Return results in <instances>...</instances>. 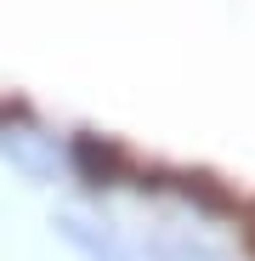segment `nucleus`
<instances>
[{
  "mask_svg": "<svg viewBox=\"0 0 255 261\" xmlns=\"http://www.w3.org/2000/svg\"><path fill=\"white\" fill-rule=\"evenodd\" d=\"M51 227L68 250H79L85 261H142L136 244L125 239L114 222H97V216H79V210H57L51 216Z\"/></svg>",
  "mask_w": 255,
  "mask_h": 261,
  "instance_id": "obj_1",
  "label": "nucleus"
},
{
  "mask_svg": "<svg viewBox=\"0 0 255 261\" xmlns=\"http://www.w3.org/2000/svg\"><path fill=\"white\" fill-rule=\"evenodd\" d=\"M0 153H6L29 182H57V170H63L57 142H51V137H40L29 119H6V125H0Z\"/></svg>",
  "mask_w": 255,
  "mask_h": 261,
  "instance_id": "obj_2",
  "label": "nucleus"
},
{
  "mask_svg": "<svg viewBox=\"0 0 255 261\" xmlns=\"http://www.w3.org/2000/svg\"><path fill=\"white\" fill-rule=\"evenodd\" d=\"M136 188H176L182 199H193L204 216H238V199L221 176H210V170H136Z\"/></svg>",
  "mask_w": 255,
  "mask_h": 261,
  "instance_id": "obj_3",
  "label": "nucleus"
},
{
  "mask_svg": "<svg viewBox=\"0 0 255 261\" xmlns=\"http://www.w3.org/2000/svg\"><path fill=\"white\" fill-rule=\"evenodd\" d=\"M74 170L85 176V188H114V182L131 176V153H125L119 142L85 130V137H74Z\"/></svg>",
  "mask_w": 255,
  "mask_h": 261,
  "instance_id": "obj_4",
  "label": "nucleus"
},
{
  "mask_svg": "<svg viewBox=\"0 0 255 261\" xmlns=\"http://www.w3.org/2000/svg\"><path fill=\"white\" fill-rule=\"evenodd\" d=\"M238 227H244V250H249V261H255V199L238 210Z\"/></svg>",
  "mask_w": 255,
  "mask_h": 261,
  "instance_id": "obj_5",
  "label": "nucleus"
}]
</instances>
